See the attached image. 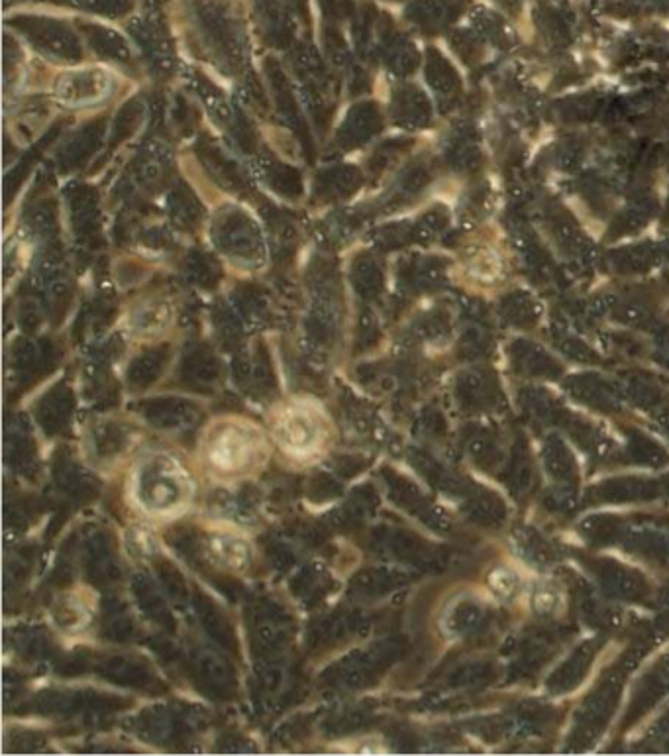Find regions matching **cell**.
Listing matches in <instances>:
<instances>
[{
    "label": "cell",
    "instance_id": "5b68a950",
    "mask_svg": "<svg viewBox=\"0 0 669 756\" xmlns=\"http://www.w3.org/2000/svg\"><path fill=\"white\" fill-rule=\"evenodd\" d=\"M209 546L214 560L230 570L248 568L252 560V546L236 533H212Z\"/></svg>",
    "mask_w": 669,
    "mask_h": 756
},
{
    "label": "cell",
    "instance_id": "ba28073f",
    "mask_svg": "<svg viewBox=\"0 0 669 756\" xmlns=\"http://www.w3.org/2000/svg\"><path fill=\"white\" fill-rule=\"evenodd\" d=\"M373 120V114H369L367 110H365V107H359V109H355L354 112H352V117H350V120H347V126H344V132H345V136L350 138V140H355V142H359V140H365V138H369V122Z\"/></svg>",
    "mask_w": 669,
    "mask_h": 756
},
{
    "label": "cell",
    "instance_id": "277c9868",
    "mask_svg": "<svg viewBox=\"0 0 669 756\" xmlns=\"http://www.w3.org/2000/svg\"><path fill=\"white\" fill-rule=\"evenodd\" d=\"M108 79L105 73L85 71V73H69L59 81L57 93L61 100L69 105H85V102L98 100V97L107 95Z\"/></svg>",
    "mask_w": 669,
    "mask_h": 756
},
{
    "label": "cell",
    "instance_id": "6da1fadb",
    "mask_svg": "<svg viewBox=\"0 0 669 756\" xmlns=\"http://www.w3.org/2000/svg\"><path fill=\"white\" fill-rule=\"evenodd\" d=\"M269 434L246 419H218L202 432V466L218 480H242L269 460Z\"/></svg>",
    "mask_w": 669,
    "mask_h": 756
},
{
    "label": "cell",
    "instance_id": "52a82bcc",
    "mask_svg": "<svg viewBox=\"0 0 669 756\" xmlns=\"http://www.w3.org/2000/svg\"><path fill=\"white\" fill-rule=\"evenodd\" d=\"M204 161L211 168V171L216 175L218 181L222 179L224 185H232L234 189L242 187V177L238 175V171L232 168V163L228 160L222 158V153L218 151H207V156H204Z\"/></svg>",
    "mask_w": 669,
    "mask_h": 756
},
{
    "label": "cell",
    "instance_id": "3957f363",
    "mask_svg": "<svg viewBox=\"0 0 669 756\" xmlns=\"http://www.w3.org/2000/svg\"><path fill=\"white\" fill-rule=\"evenodd\" d=\"M269 437L283 454L306 462L326 452L332 442V420L311 401L287 403L273 411Z\"/></svg>",
    "mask_w": 669,
    "mask_h": 756
},
{
    "label": "cell",
    "instance_id": "8992f818",
    "mask_svg": "<svg viewBox=\"0 0 669 756\" xmlns=\"http://www.w3.org/2000/svg\"><path fill=\"white\" fill-rule=\"evenodd\" d=\"M253 223L246 221L243 216H230V221L222 223V244L224 248H230L232 254H238L242 258H253L255 248L260 246V236H257Z\"/></svg>",
    "mask_w": 669,
    "mask_h": 756
},
{
    "label": "cell",
    "instance_id": "7a4b0ae2",
    "mask_svg": "<svg viewBox=\"0 0 669 756\" xmlns=\"http://www.w3.org/2000/svg\"><path fill=\"white\" fill-rule=\"evenodd\" d=\"M132 497L149 517L171 519L183 513L195 495L190 473L170 454H149L132 473Z\"/></svg>",
    "mask_w": 669,
    "mask_h": 756
}]
</instances>
